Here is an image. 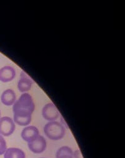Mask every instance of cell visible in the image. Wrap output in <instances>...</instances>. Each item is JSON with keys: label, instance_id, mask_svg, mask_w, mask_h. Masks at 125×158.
Returning <instances> with one entry per match:
<instances>
[{"label": "cell", "instance_id": "obj_4", "mask_svg": "<svg viewBox=\"0 0 125 158\" xmlns=\"http://www.w3.org/2000/svg\"><path fill=\"white\" fill-rule=\"evenodd\" d=\"M42 116L44 119L50 122L56 121L60 117V114L55 104L48 102L42 109Z\"/></svg>", "mask_w": 125, "mask_h": 158}, {"label": "cell", "instance_id": "obj_14", "mask_svg": "<svg viewBox=\"0 0 125 158\" xmlns=\"http://www.w3.org/2000/svg\"><path fill=\"white\" fill-rule=\"evenodd\" d=\"M61 123L65 128H68V125L66 121H65V119H64V118H63L62 116H61V123Z\"/></svg>", "mask_w": 125, "mask_h": 158}, {"label": "cell", "instance_id": "obj_15", "mask_svg": "<svg viewBox=\"0 0 125 158\" xmlns=\"http://www.w3.org/2000/svg\"><path fill=\"white\" fill-rule=\"evenodd\" d=\"M0 118H1V111H0Z\"/></svg>", "mask_w": 125, "mask_h": 158}, {"label": "cell", "instance_id": "obj_16", "mask_svg": "<svg viewBox=\"0 0 125 158\" xmlns=\"http://www.w3.org/2000/svg\"><path fill=\"white\" fill-rule=\"evenodd\" d=\"M41 158H44V157H41Z\"/></svg>", "mask_w": 125, "mask_h": 158}, {"label": "cell", "instance_id": "obj_11", "mask_svg": "<svg viewBox=\"0 0 125 158\" xmlns=\"http://www.w3.org/2000/svg\"><path fill=\"white\" fill-rule=\"evenodd\" d=\"M73 151L69 146H62L56 151V158H73Z\"/></svg>", "mask_w": 125, "mask_h": 158}, {"label": "cell", "instance_id": "obj_12", "mask_svg": "<svg viewBox=\"0 0 125 158\" xmlns=\"http://www.w3.org/2000/svg\"><path fill=\"white\" fill-rule=\"evenodd\" d=\"M7 149L6 142L3 136L0 135V156L4 154Z\"/></svg>", "mask_w": 125, "mask_h": 158}, {"label": "cell", "instance_id": "obj_2", "mask_svg": "<svg viewBox=\"0 0 125 158\" xmlns=\"http://www.w3.org/2000/svg\"><path fill=\"white\" fill-rule=\"evenodd\" d=\"M43 131L48 138L53 141L63 139L66 134L65 127L56 121H50L46 124L43 127Z\"/></svg>", "mask_w": 125, "mask_h": 158}, {"label": "cell", "instance_id": "obj_13", "mask_svg": "<svg viewBox=\"0 0 125 158\" xmlns=\"http://www.w3.org/2000/svg\"><path fill=\"white\" fill-rule=\"evenodd\" d=\"M73 158H83L81 152L79 149H77L74 152H73Z\"/></svg>", "mask_w": 125, "mask_h": 158}, {"label": "cell", "instance_id": "obj_10", "mask_svg": "<svg viewBox=\"0 0 125 158\" xmlns=\"http://www.w3.org/2000/svg\"><path fill=\"white\" fill-rule=\"evenodd\" d=\"M4 158H26V154L19 148H10L4 153Z\"/></svg>", "mask_w": 125, "mask_h": 158}, {"label": "cell", "instance_id": "obj_1", "mask_svg": "<svg viewBox=\"0 0 125 158\" xmlns=\"http://www.w3.org/2000/svg\"><path fill=\"white\" fill-rule=\"evenodd\" d=\"M35 110L32 96L28 93H23L13 105L14 123L21 126H29Z\"/></svg>", "mask_w": 125, "mask_h": 158}, {"label": "cell", "instance_id": "obj_3", "mask_svg": "<svg viewBox=\"0 0 125 158\" xmlns=\"http://www.w3.org/2000/svg\"><path fill=\"white\" fill-rule=\"evenodd\" d=\"M16 125L13 119L8 116L0 118V135L10 136L15 131Z\"/></svg>", "mask_w": 125, "mask_h": 158}, {"label": "cell", "instance_id": "obj_7", "mask_svg": "<svg viewBox=\"0 0 125 158\" xmlns=\"http://www.w3.org/2000/svg\"><path fill=\"white\" fill-rule=\"evenodd\" d=\"M40 135L39 129L35 126H27L22 130L21 136L22 139L27 143H29Z\"/></svg>", "mask_w": 125, "mask_h": 158}, {"label": "cell", "instance_id": "obj_6", "mask_svg": "<svg viewBox=\"0 0 125 158\" xmlns=\"http://www.w3.org/2000/svg\"><path fill=\"white\" fill-rule=\"evenodd\" d=\"M28 146L32 152L41 154L46 150L47 143L45 138L43 136L39 135L35 139L28 143Z\"/></svg>", "mask_w": 125, "mask_h": 158}, {"label": "cell", "instance_id": "obj_5", "mask_svg": "<svg viewBox=\"0 0 125 158\" xmlns=\"http://www.w3.org/2000/svg\"><path fill=\"white\" fill-rule=\"evenodd\" d=\"M33 83L34 81L32 78L26 72L22 71L17 85L18 91L22 94L26 93L31 89Z\"/></svg>", "mask_w": 125, "mask_h": 158}, {"label": "cell", "instance_id": "obj_8", "mask_svg": "<svg viewBox=\"0 0 125 158\" xmlns=\"http://www.w3.org/2000/svg\"><path fill=\"white\" fill-rule=\"evenodd\" d=\"M16 76L15 69L11 66H5L0 69V81L9 83L12 81Z\"/></svg>", "mask_w": 125, "mask_h": 158}, {"label": "cell", "instance_id": "obj_9", "mask_svg": "<svg viewBox=\"0 0 125 158\" xmlns=\"http://www.w3.org/2000/svg\"><path fill=\"white\" fill-rule=\"evenodd\" d=\"M17 100L16 94L14 90L11 89H6L1 96L2 102L6 106H13Z\"/></svg>", "mask_w": 125, "mask_h": 158}]
</instances>
